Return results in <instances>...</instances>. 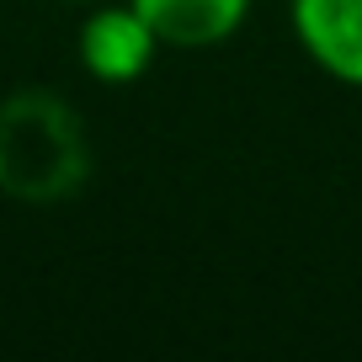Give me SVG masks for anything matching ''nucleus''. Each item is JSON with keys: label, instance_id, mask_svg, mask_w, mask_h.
Segmentation results:
<instances>
[{"label": "nucleus", "instance_id": "obj_4", "mask_svg": "<svg viewBox=\"0 0 362 362\" xmlns=\"http://www.w3.org/2000/svg\"><path fill=\"white\" fill-rule=\"evenodd\" d=\"M134 6L176 54H203V48L229 43L256 11V0H134Z\"/></svg>", "mask_w": 362, "mask_h": 362}, {"label": "nucleus", "instance_id": "obj_2", "mask_svg": "<svg viewBox=\"0 0 362 362\" xmlns=\"http://www.w3.org/2000/svg\"><path fill=\"white\" fill-rule=\"evenodd\" d=\"M160 54H165V43L139 16L134 0H90L75 27V59L96 86H139L160 64Z\"/></svg>", "mask_w": 362, "mask_h": 362}, {"label": "nucleus", "instance_id": "obj_5", "mask_svg": "<svg viewBox=\"0 0 362 362\" xmlns=\"http://www.w3.org/2000/svg\"><path fill=\"white\" fill-rule=\"evenodd\" d=\"M69 6H90V0H69Z\"/></svg>", "mask_w": 362, "mask_h": 362}, {"label": "nucleus", "instance_id": "obj_3", "mask_svg": "<svg viewBox=\"0 0 362 362\" xmlns=\"http://www.w3.org/2000/svg\"><path fill=\"white\" fill-rule=\"evenodd\" d=\"M288 33L315 75L362 90V0H288Z\"/></svg>", "mask_w": 362, "mask_h": 362}, {"label": "nucleus", "instance_id": "obj_1", "mask_svg": "<svg viewBox=\"0 0 362 362\" xmlns=\"http://www.w3.org/2000/svg\"><path fill=\"white\" fill-rule=\"evenodd\" d=\"M90 134L59 90L27 86L0 96V197L54 208L86 192Z\"/></svg>", "mask_w": 362, "mask_h": 362}]
</instances>
